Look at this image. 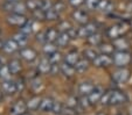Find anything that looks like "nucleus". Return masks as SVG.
I'll use <instances>...</instances> for the list:
<instances>
[{
  "instance_id": "nucleus-26",
  "label": "nucleus",
  "mask_w": 132,
  "mask_h": 115,
  "mask_svg": "<svg viewBox=\"0 0 132 115\" xmlns=\"http://www.w3.org/2000/svg\"><path fill=\"white\" fill-rule=\"evenodd\" d=\"M103 38H102V35L100 33H95V34H91L87 37V43L90 45H94V47H98V45L102 43Z\"/></svg>"
},
{
  "instance_id": "nucleus-16",
  "label": "nucleus",
  "mask_w": 132,
  "mask_h": 115,
  "mask_svg": "<svg viewBox=\"0 0 132 115\" xmlns=\"http://www.w3.org/2000/svg\"><path fill=\"white\" fill-rule=\"evenodd\" d=\"M55 101L56 100L53 97L42 98V101H41V105H40V110L42 113H52L53 106H54Z\"/></svg>"
},
{
  "instance_id": "nucleus-20",
  "label": "nucleus",
  "mask_w": 132,
  "mask_h": 115,
  "mask_svg": "<svg viewBox=\"0 0 132 115\" xmlns=\"http://www.w3.org/2000/svg\"><path fill=\"white\" fill-rule=\"evenodd\" d=\"M60 69H61V73L67 78H71L76 75V69H75V66L65 63L64 60L60 64Z\"/></svg>"
},
{
  "instance_id": "nucleus-29",
  "label": "nucleus",
  "mask_w": 132,
  "mask_h": 115,
  "mask_svg": "<svg viewBox=\"0 0 132 115\" xmlns=\"http://www.w3.org/2000/svg\"><path fill=\"white\" fill-rule=\"evenodd\" d=\"M42 50L46 56H49L57 50V45H56V43H53V42H46L42 47Z\"/></svg>"
},
{
  "instance_id": "nucleus-42",
  "label": "nucleus",
  "mask_w": 132,
  "mask_h": 115,
  "mask_svg": "<svg viewBox=\"0 0 132 115\" xmlns=\"http://www.w3.org/2000/svg\"><path fill=\"white\" fill-rule=\"evenodd\" d=\"M65 106H69V107H72V108H76V109H77V107H80V106H78V98L74 97V95L69 97L67 99V105Z\"/></svg>"
},
{
  "instance_id": "nucleus-33",
  "label": "nucleus",
  "mask_w": 132,
  "mask_h": 115,
  "mask_svg": "<svg viewBox=\"0 0 132 115\" xmlns=\"http://www.w3.org/2000/svg\"><path fill=\"white\" fill-rule=\"evenodd\" d=\"M60 18V13H57L54 8L46 11V20L47 21H56Z\"/></svg>"
},
{
  "instance_id": "nucleus-44",
  "label": "nucleus",
  "mask_w": 132,
  "mask_h": 115,
  "mask_svg": "<svg viewBox=\"0 0 132 115\" xmlns=\"http://www.w3.org/2000/svg\"><path fill=\"white\" fill-rule=\"evenodd\" d=\"M85 6H87L88 9L92 11V9H97L98 4H100V0H85Z\"/></svg>"
},
{
  "instance_id": "nucleus-24",
  "label": "nucleus",
  "mask_w": 132,
  "mask_h": 115,
  "mask_svg": "<svg viewBox=\"0 0 132 115\" xmlns=\"http://www.w3.org/2000/svg\"><path fill=\"white\" fill-rule=\"evenodd\" d=\"M59 35H60V30L55 27H50L46 30V38H47V42L55 43L56 40H57Z\"/></svg>"
},
{
  "instance_id": "nucleus-31",
  "label": "nucleus",
  "mask_w": 132,
  "mask_h": 115,
  "mask_svg": "<svg viewBox=\"0 0 132 115\" xmlns=\"http://www.w3.org/2000/svg\"><path fill=\"white\" fill-rule=\"evenodd\" d=\"M25 4L27 11H29V12H34L41 7V0H26Z\"/></svg>"
},
{
  "instance_id": "nucleus-49",
  "label": "nucleus",
  "mask_w": 132,
  "mask_h": 115,
  "mask_svg": "<svg viewBox=\"0 0 132 115\" xmlns=\"http://www.w3.org/2000/svg\"><path fill=\"white\" fill-rule=\"evenodd\" d=\"M60 64H61V63H60ZM60 64H52V69H50V75H52V76H56L57 73H61Z\"/></svg>"
},
{
  "instance_id": "nucleus-21",
  "label": "nucleus",
  "mask_w": 132,
  "mask_h": 115,
  "mask_svg": "<svg viewBox=\"0 0 132 115\" xmlns=\"http://www.w3.org/2000/svg\"><path fill=\"white\" fill-rule=\"evenodd\" d=\"M20 49V47L18 45V43L15 42L13 38H8L4 42V48L3 50L5 51L6 54H14L15 51H18Z\"/></svg>"
},
{
  "instance_id": "nucleus-12",
  "label": "nucleus",
  "mask_w": 132,
  "mask_h": 115,
  "mask_svg": "<svg viewBox=\"0 0 132 115\" xmlns=\"http://www.w3.org/2000/svg\"><path fill=\"white\" fill-rule=\"evenodd\" d=\"M104 92H105V90H104V87H103V86L96 85L95 88H94V91H92V92L88 95V98H89V100H90V102H91V105H96L97 102H100L101 98L103 97Z\"/></svg>"
},
{
  "instance_id": "nucleus-5",
  "label": "nucleus",
  "mask_w": 132,
  "mask_h": 115,
  "mask_svg": "<svg viewBox=\"0 0 132 115\" xmlns=\"http://www.w3.org/2000/svg\"><path fill=\"white\" fill-rule=\"evenodd\" d=\"M27 18L23 14H18V13H10L6 18V22L12 27H22L27 22Z\"/></svg>"
},
{
  "instance_id": "nucleus-38",
  "label": "nucleus",
  "mask_w": 132,
  "mask_h": 115,
  "mask_svg": "<svg viewBox=\"0 0 132 115\" xmlns=\"http://www.w3.org/2000/svg\"><path fill=\"white\" fill-rule=\"evenodd\" d=\"M20 32L29 36L30 34L33 33V21L32 20L27 21V22H26L25 25L22 26V27H20Z\"/></svg>"
},
{
  "instance_id": "nucleus-37",
  "label": "nucleus",
  "mask_w": 132,
  "mask_h": 115,
  "mask_svg": "<svg viewBox=\"0 0 132 115\" xmlns=\"http://www.w3.org/2000/svg\"><path fill=\"white\" fill-rule=\"evenodd\" d=\"M32 16L36 21H43L46 20V12L43 9H41V8H39V9L32 12Z\"/></svg>"
},
{
  "instance_id": "nucleus-17",
  "label": "nucleus",
  "mask_w": 132,
  "mask_h": 115,
  "mask_svg": "<svg viewBox=\"0 0 132 115\" xmlns=\"http://www.w3.org/2000/svg\"><path fill=\"white\" fill-rule=\"evenodd\" d=\"M97 9L102 13H105V14H110L115 9V4L111 0H100Z\"/></svg>"
},
{
  "instance_id": "nucleus-19",
  "label": "nucleus",
  "mask_w": 132,
  "mask_h": 115,
  "mask_svg": "<svg viewBox=\"0 0 132 115\" xmlns=\"http://www.w3.org/2000/svg\"><path fill=\"white\" fill-rule=\"evenodd\" d=\"M95 84L91 83V81H88V80H85V81H82V83L78 85V93H80L81 95H89L90 93L94 91V88H95Z\"/></svg>"
},
{
  "instance_id": "nucleus-54",
  "label": "nucleus",
  "mask_w": 132,
  "mask_h": 115,
  "mask_svg": "<svg viewBox=\"0 0 132 115\" xmlns=\"http://www.w3.org/2000/svg\"><path fill=\"white\" fill-rule=\"evenodd\" d=\"M96 115H106V114H105V113H103V112H100V113H97Z\"/></svg>"
},
{
  "instance_id": "nucleus-52",
  "label": "nucleus",
  "mask_w": 132,
  "mask_h": 115,
  "mask_svg": "<svg viewBox=\"0 0 132 115\" xmlns=\"http://www.w3.org/2000/svg\"><path fill=\"white\" fill-rule=\"evenodd\" d=\"M3 48H4V42H3L1 40H0V50H1Z\"/></svg>"
},
{
  "instance_id": "nucleus-11",
  "label": "nucleus",
  "mask_w": 132,
  "mask_h": 115,
  "mask_svg": "<svg viewBox=\"0 0 132 115\" xmlns=\"http://www.w3.org/2000/svg\"><path fill=\"white\" fill-rule=\"evenodd\" d=\"M112 45H113L116 51H129L130 42L126 37L120 36V37H117V38H115V40H112Z\"/></svg>"
},
{
  "instance_id": "nucleus-34",
  "label": "nucleus",
  "mask_w": 132,
  "mask_h": 115,
  "mask_svg": "<svg viewBox=\"0 0 132 115\" xmlns=\"http://www.w3.org/2000/svg\"><path fill=\"white\" fill-rule=\"evenodd\" d=\"M48 58H49V60H50L52 64H60L61 60L63 59V56H62V54H61L60 51L56 50L55 53H53L52 55L48 56Z\"/></svg>"
},
{
  "instance_id": "nucleus-43",
  "label": "nucleus",
  "mask_w": 132,
  "mask_h": 115,
  "mask_svg": "<svg viewBox=\"0 0 132 115\" xmlns=\"http://www.w3.org/2000/svg\"><path fill=\"white\" fill-rule=\"evenodd\" d=\"M15 85H16V91L18 92H22V91L26 88V85H27V84H26L25 78L20 77L16 81H15Z\"/></svg>"
},
{
  "instance_id": "nucleus-41",
  "label": "nucleus",
  "mask_w": 132,
  "mask_h": 115,
  "mask_svg": "<svg viewBox=\"0 0 132 115\" xmlns=\"http://www.w3.org/2000/svg\"><path fill=\"white\" fill-rule=\"evenodd\" d=\"M63 103L60 102V101H55L54 106H53V109H52V113L54 115H62V110H63Z\"/></svg>"
},
{
  "instance_id": "nucleus-2",
  "label": "nucleus",
  "mask_w": 132,
  "mask_h": 115,
  "mask_svg": "<svg viewBox=\"0 0 132 115\" xmlns=\"http://www.w3.org/2000/svg\"><path fill=\"white\" fill-rule=\"evenodd\" d=\"M113 65L117 68H126L132 62V55L129 51H115L112 55Z\"/></svg>"
},
{
  "instance_id": "nucleus-27",
  "label": "nucleus",
  "mask_w": 132,
  "mask_h": 115,
  "mask_svg": "<svg viewBox=\"0 0 132 115\" xmlns=\"http://www.w3.org/2000/svg\"><path fill=\"white\" fill-rule=\"evenodd\" d=\"M89 64H90V60H88L87 58H84V57L81 58V59L77 62V64L75 65L76 72H78V73L85 72V71L89 69Z\"/></svg>"
},
{
  "instance_id": "nucleus-36",
  "label": "nucleus",
  "mask_w": 132,
  "mask_h": 115,
  "mask_svg": "<svg viewBox=\"0 0 132 115\" xmlns=\"http://www.w3.org/2000/svg\"><path fill=\"white\" fill-rule=\"evenodd\" d=\"M78 106H80L82 109H87L90 106H92L89 100V98H88V95H81V98L78 99Z\"/></svg>"
},
{
  "instance_id": "nucleus-46",
  "label": "nucleus",
  "mask_w": 132,
  "mask_h": 115,
  "mask_svg": "<svg viewBox=\"0 0 132 115\" xmlns=\"http://www.w3.org/2000/svg\"><path fill=\"white\" fill-rule=\"evenodd\" d=\"M53 6H54V4L50 1V0H41V9H43L46 12V11L50 9V8H53Z\"/></svg>"
},
{
  "instance_id": "nucleus-55",
  "label": "nucleus",
  "mask_w": 132,
  "mask_h": 115,
  "mask_svg": "<svg viewBox=\"0 0 132 115\" xmlns=\"http://www.w3.org/2000/svg\"><path fill=\"white\" fill-rule=\"evenodd\" d=\"M0 37H1V30H0Z\"/></svg>"
},
{
  "instance_id": "nucleus-14",
  "label": "nucleus",
  "mask_w": 132,
  "mask_h": 115,
  "mask_svg": "<svg viewBox=\"0 0 132 115\" xmlns=\"http://www.w3.org/2000/svg\"><path fill=\"white\" fill-rule=\"evenodd\" d=\"M50 69H52V63H50L48 56L40 58L39 60V65H37L36 70L39 71V73L41 75H46V73H50Z\"/></svg>"
},
{
  "instance_id": "nucleus-4",
  "label": "nucleus",
  "mask_w": 132,
  "mask_h": 115,
  "mask_svg": "<svg viewBox=\"0 0 132 115\" xmlns=\"http://www.w3.org/2000/svg\"><path fill=\"white\" fill-rule=\"evenodd\" d=\"M98 25L95 22H88L87 25L81 26L80 28H77V35L81 38H87L89 35L97 33Z\"/></svg>"
},
{
  "instance_id": "nucleus-10",
  "label": "nucleus",
  "mask_w": 132,
  "mask_h": 115,
  "mask_svg": "<svg viewBox=\"0 0 132 115\" xmlns=\"http://www.w3.org/2000/svg\"><path fill=\"white\" fill-rule=\"evenodd\" d=\"M71 18L74 19V21H76V22L81 26L87 25L88 22H90L89 14L83 9H75L74 12L71 13Z\"/></svg>"
},
{
  "instance_id": "nucleus-3",
  "label": "nucleus",
  "mask_w": 132,
  "mask_h": 115,
  "mask_svg": "<svg viewBox=\"0 0 132 115\" xmlns=\"http://www.w3.org/2000/svg\"><path fill=\"white\" fill-rule=\"evenodd\" d=\"M131 77V71L127 68H117L115 72H112V80L116 84H126Z\"/></svg>"
},
{
  "instance_id": "nucleus-35",
  "label": "nucleus",
  "mask_w": 132,
  "mask_h": 115,
  "mask_svg": "<svg viewBox=\"0 0 132 115\" xmlns=\"http://www.w3.org/2000/svg\"><path fill=\"white\" fill-rule=\"evenodd\" d=\"M26 11H27V7H26L25 3H22V1H16V3L14 4V11H13V13H18V14L25 15Z\"/></svg>"
},
{
  "instance_id": "nucleus-47",
  "label": "nucleus",
  "mask_w": 132,
  "mask_h": 115,
  "mask_svg": "<svg viewBox=\"0 0 132 115\" xmlns=\"http://www.w3.org/2000/svg\"><path fill=\"white\" fill-rule=\"evenodd\" d=\"M53 8H54L57 13H62L63 11H64V8H65V5H64V3H62V1H57L56 4H54Z\"/></svg>"
},
{
  "instance_id": "nucleus-25",
  "label": "nucleus",
  "mask_w": 132,
  "mask_h": 115,
  "mask_svg": "<svg viewBox=\"0 0 132 115\" xmlns=\"http://www.w3.org/2000/svg\"><path fill=\"white\" fill-rule=\"evenodd\" d=\"M13 40L18 43V45L20 48L23 47H27V43H28V35L23 34V33L19 32V33H15L13 35Z\"/></svg>"
},
{
  "instance_id": "nucleus-51",
  "label": "nucleus",
  "mask_w": 132,
  "mask_h": 115,
  "mask_svg": "<svg viewBox=\"0 0 132 115\" xmlns=\"http://www.w3.org/2000/svg\"><path fill=\"white\" fill-rule=\"evenodd\" d=\"M21 115H33V114L29 112V110H27V112H26V113H23V114H21Z\"/></svg>"
},
{
  "instance_id": "nucleus-39",
  "label": "nucleus",
  "mask_w": 132,
  "mask_h": 115,
  "mask_svg": "<svg viewBox=\"0 0 132 115\" xmlns=\"http://www.w3.org/2000/svg\"><path fill=\"white\" fill-rule=\"evenodd\" d=\"M41 86H42V81H41V79L39 78V76L33 78V79H30V87L33 88V91L37 92V91L41 88Z\"/></svg>"
},
{
  "instance_id": "nucleus-28",
  "label": "nucleus",
  "mask_w": 132,
  "mask_h": 115,
  "mask_svg": "<svg viewBox=\"0 0 132 115\" xmlns=\"http://www.w3.org/2000/svg\"><path fill=\"white\" fill-rule=\"evenodd\" d=\"M98 49H100L101 54H106V55H113L115 54V48L112 45V43H101L98 45Z\"/></svg>"
},
{
  "instance_id": "nucleus-15",
  "label": "nucleus",
  "mask_w": 132,
  "mask_h": 115,
  "mask_svg": "<svg viewBox=\"0 0 132 115\" xmlns=\"http://www.w3.org/2000/svg\"><path fill=\"white\" fill-rule=\"evenodd\" d=\"M41 101H42V98L39 97V95H33L28 99L26 102H27V109L29 112H35V110L40 109V105Z\"/></svg>"
},
{
  "instance_id": "nucleus-53",
  "label": "nucleus",
  "mask_w": 132,
  "mask_h": 115,
  "mask_svg": "<svg viewBox=\"0 0 132 115\" xmlns=\"http://www.w3.org/2000/svg\"><path fill=\"white\" fill-rule=\"evenodd\" d=\"M3 95H4V93H3V91L0 90V101L3 100Z\"/></svg>"
},
{
  "instance_id": "nucleus-9",
  "label": "nucleus",
  "mask_w": 132,
  "mask_h": 115,
  "mask_svg": "<svg viewBox=\"0 0 132 115\" xmlns=\"http://www.w3.org/2000/svg\"><path fill=\"white\" fill-rule=\"evenodd\" d=\"M27 110V102L23 99H18L10 108V115H21Z\"/></svg>"
},
{
  "instance_id": "nucleus-40",
  "label": "nucleus",
  "mask_w": 132,
  "mask_h": 115,
  "mask_svg": "<svg viewBox=\"0 0 132 115\" xmlns=\"http://www.w3.org/2000/svg\"><path fill=\"white\" fill-rule=\"evenodd\" d=\"M71 28H72V25L69 22V21H67V20H63V21H61V22L57 25V29L60 30V33L68 32V30H69V29H71Z\"/></svg>"
},
{
  "instance_id": "nucleus-23",
  "label": "nucleus",
  "mask_w": 132,
  "mask_h": 115,
  "mask_svg": "<svg viewBox=\"0 0 132 115\" xmlns=\"http://www.w3.org/2000/svg\"><path fill=\"white\" fill-rule=\"evenodd\" d=\"M70 41H71L70 35L68 34V32H64V33H60V35H59L57 40H56L55 43H56V45L60 48H65L70 43Z\"/></svg>"
},
{
  "instance_id": "nucleus-1",
  "label": "nucleus",
  "mask_w": 132,
  "mask_h": 115,
  "mask_svg": "<svg viewBox=\"0 0 132 115\" xmlns=\"http://www.w3.org/2000/svg\"><path fill=\"white\" fill-rule=\"evenodd\" d=\"M127 101H129V98L126 93L115 88V90L105 91L100 102L104 106H120L126 103Z\"/></svg>"
},
{
  "instance_id": "nucleus-30",
  "label": "nucleus",
  "mask_w": 132,
  "mask_h": 115,
  "mask_svg": "<svg viewBox=\"0 0 132 115\" xmlns=\"http://www.w3.org/2000/svg\"><path fill=\"white\" fill-rule=\"evenodd\" d=\"M11 76H12V73H11V71H10L8 65H6V64L0 65V79L3 80V81L4 80H10Z\"/></svg>"
},
{
  "instance_id": "nucleus-7",
  "label": "nucleus",
  "mask_w": 132,
  "mask_h": 115,
  "mask_svg": "<svg viewBox=\"0 0 132 115\" xmlns=\"http://www.w3.org/2000/svg\"><path fill=\"white\" fill-rule=\"evenodd\" d=\"M19 55H20V57L22 58L23 60H26V62H28V63L34 62V60L37 58L36 50H35L34 48L28 47V45L19 49Z\"/></svg>"
},
{
  "instance_id": "nucleus-50",
  "label": "nucleus",
  "mask_w": 132,
  "mask_h": 115,
  "mask_svg": "<svg viewBox=\"0 0 132 115\" xmlns=\"http://www.w3.org/2000/svg\"><path fill=\"white\" fill-rule=\"evenodd\" d=\"M84 3H85V0H69V5L75 8L80 7V6L83 5Z\"/></svg>"
},
{
  "instance_id": "nucleus-32",
  "label": "nucleus",
  "mask_w": 132,
  "mask_h": 115,
  "mask_svg": "<svg viewBox=\"0 0 132 115\" xmlns=\"http://www.w3.org/2000/svg\"><path fill=\"white\" fill-rule=\"evenodd\" d=\"M83 55H84V58H87L88 60L94 62V60L96 59V57H97L100 54H98L95 49H92V48H88V49H85V50H84Z\"/></svg>"
},
{
  "instance_id": "nucleus-48",
  "label": "nucleus",
  "mask_w": 132,
  "mask_h": 115,
  "mask_svg": "<svg viewBox=\"0 0 132 115\" xmlns=\"http://www.w3.org/2000/svg\"><path fill=\"white\" fill-rule=\"evenodd\" d=\"M36 41L39 43H42L45 44L47 42V38H46V32H40L36 34Z\"/></svg>"
},
{
  "instance_id": "nucleus-45",
  "label": "nucleus",
  "mask_w": 132,
  "mask_h": 115,
  "mask_svg": "<svg viewBox=\"0 0 132 115\" xmlns=\"http://www.w3.org/2000/svg\"><path fill=\"white\" fill-rule=\"evenodd\" d=\"M62 115H77V109L69 107V106H64L62 110Z\"/></svg>"
},
{
  "instance_id": "nucleus-6",
  "label": "nucleus",
  "mask_w": 132,
  "mask_h": 115,
  "mask_svg": "<svg viewBox=\"0 0 132 115\" xmlns=\"http://www.w3.org/2000/svg\"><path fill=\"white\" fill-rule=\"evenodd\" d=\"M127 30V26L125 23H117V25L112 26L108 29V36H109L111 40H115L117 37H120L125 34V32Z\"/></svg>"
},
{
  "instance_id": "nucleus-18",
  "label": "nucleus",
  "mask_w": 132,
  "mask_h": 115,
  "mask_svg": "<svg viewBox=\"0 0 132 115\" xmlns=\"http://www.w3.org/2000/svg\"><path fill=\"white\" fill-rule=\"evenodd\" d=\"M8 68H10V71L12 73V76H16L22 71V64H21V60L19 58H13L8 62Z\"/></svg>"
},
{
  "instance_id": "nucleus-8",
  "label": "nucleus",
  "mask_w": 132,
  "mask_h": 115,
  "mask_svg": "<svg viewBox=\"0 0 132 115\" xmlns=\"http://www.w3.org/2000/svg\"><path fill=\"white\" fill-rule=\"evenodd\" d=\"M92 64L96 68H108L110 65L113 64V59H112V55H106V54H100L96 57V59L92 62Z\"/></svg>"
},
{
  "instance_id": "nucleus-13",
  "label": "nucleus",
  "mask_w": 132,
  "mask_h": 115,
  "mask_svg": "<svg viewBox=\"0 0 132 115\" xmlns=\"http://www.w3.org/2000/svg\"><path fill=\"white\" fill-rule=\"evenodd\" d=\"M0 90L3 91L4 94L6 95H13L14 93H16V85H15V81L13 80H4L1 83V86H0Z\"/></svg>"
},
{
  "instance_id": "nucleus-22",
  "label": "nucleus",
  "mask_w": 132,
  "mask_h": 115,
  "mask_svg": "<svg viewBox=\"0 0 132 115\" xmlns=\"http://www.w3.org/2000/svg\"><path fill=\"white\" fill-rule=\"evenodd\" d=\"M63 59H64L65 63L75 66V65L77 64L78 60L81 59V56H80V54H78V51L71 50V51H69V53H67V55L63 57Z\"/></svg>"
}]
</instances>
